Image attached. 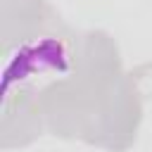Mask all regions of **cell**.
<instances>
[{
    "mask_svg": "<svg viewBox=\"0 0 152 152\" xmlns=\"http://www.w3.org/2000/svg\"><path fill=\"white\" fill-rule=\"evenodd\" d=\"M69 69H71L69 45L52 36L38 38V40L24 43L19 52L10 59L5 71V90H10L14 81H19V86H26L33 78H40L48 74H66Z\"/></svg>",
    "mask_w": 152,
    "mask_h": 152,
    "instance_id": "1",
    "label": "cell"
}]
</instances>
